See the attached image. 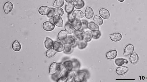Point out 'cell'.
I'll list each match as a JSON object with an SVG mask.
<instances>
[{
	"mask_svg": "<svg viewBox=\"0 0 147 82\" xmlns=\"http://www.w3.org/2000/svg\"><path fill=\"white\" fill-rule=\"evenodd\" d=\"M89 73L85 70H79L77 72V75L75 79V82L85 81L89 78Z\"/></svg>",
	"mask_w": 147,
	"mask_h": 82,
	"instance_id": "obj_1",
	"label": "cell"
},
{
	"mask_svg": "<svg viewBox=\"0 0 147 82\" xmlns=\"http://www.w3.org/2000/svg\"><path fill=\"white\" fill-rule=\"evenodd\" d=\"M62 42L65 46H71L74 47L77 45V41L74 37L72 35L67 36L66 39L62 41Z\"/></svg>",
	"mask_w": 147,
	"mask_h": 82,
	"instance_id": "obj_2",
	"label": "cell"
},
{
	"mask_svg": "<svg viewBox=\"0 0 147 82\" xmlns=\"http://www.w3.org/2000/svg\"><path fill=\"white\" fill-rule=\"evenodd\" d=\"M85 32L83 30L81 29L75 31L74 32L73 36L77 41L84 40Z\"/></svg>",
	"mask_w": 147,
	"mask_h": 82,
	"instance_id": "obj_3",
	"label": "cell"
},
{
	"mask_svg": "<svg viewBox=\"0 0 147 82\" xmlns=\"http://www.w3.org/2000/svg\"><path fill=\"white\" fill-rule=\"evenodd\" d=\"M65 46V45L62 42L57 41L54 43L53 48L58 52H61L64 51Z\"/></svg>",
	"mask_w": 147,
	"mask_h": 82,
	"instance_id": "obj_4",
	"label": "cell"
},
{
	"mask_svg": "<svg viewBox=\"0 0 147 82\" xmlns=\"http://www.w3.org/2000/svg\"><path fill=\"white\" fill-rule=\"evenodd\" d=\"M134 50V46L131 44H129L125 47L124 50L123 55L125 56H130L133 53Z\"/></svg>",
	"mask_w": 147,
	"mask_h": 82,
	"instance_id": "obj_5",
	"label": "cell"
},
{
	"mask_svg": "<svg viewBox=\"0 0 147 82\" xmlns=\"http://www.w3.org/2000/svg\"><path fill=\"white\" fill-rule=\"evenodd\" d=\"M55 27V25L50 21H46L43 24V28L47 31L50 32L53 31Z\"/></svg>",
	"mask_w": 147,
	"mask_h": 82,
	"instance_id": "obj_6",
	"label": "cell"
},
{
	"mask_svg": "<svg viewBox=\"0 0 147 82\" xmlns=\"http://www.w3.org/2000/svg\"><path fill=\"white\" fill-rule=\"evenodd\" d=\"M59 68V65L56 62L52 63L50 65L49 73L52 75L56 73L58 71Z\"/></svg>",
	"mask_w": 147,
	"mask_h": 82,
	"instance_id": "obj_7",
	"label": "cell"
},
{
	"mask_svg": "<svg viewBox=\"0 0 147 82\" xmlns=\"http://www.w3.org/2000/svg\"><path fill=\"white\" fill-rule=\"evenodd\" d=\"M99 14L105 20H108L110 18V14L109 12L106 9L102 8L99 11Z\"/></svg>",
	"mask_w": 147,
	"mask_h": 82,
	"instance_id": "obj_8",
	"label": "cell"
},
{
	"mask_svg": "<svg viewBox=\"0 0 147 82\" xmlns=\"http://www.w3.org/2000/svg\"><path fill=\"white\" fill-rule=\"evenodd\" d=\"M3 8L5 13L7 14L12 11L13 8V5L12 2H7L4 4Z\"/></svg>",
	"mask_w": 147,
	"mask_h": 82,
	"instance_id": "obj_9",
	"label": "cell"
},
{
	"mask_svg": "<svg viewBox=\"0 0 147 82\" xmlns=\"http://www.w3.org/2000/svg\"><path fill=\"white\" fill-rule=\"evenodd\" d=\"M110 37L111 40L113 42H118L122 39V35L119 33H115L110 35Z\"/></svg>",
	"mask_w": 147,
	"mask_h": 82,
	"instance_id": "obj_10",
	"label": "cell"
},
{
	"mask_svg": "<svg viewBox=\"0 0 147 82\" xmlns=\"http://www.w3.org/2000/svg\"><path fill=\"white\" fill-rule=\"evenodd\" d=\"M53 22L56 26L62 27L63 25V22L62 18L60 16L55 15L53 17Z\"/></svg>",
	"mask_w": 147,
	"mask_h": 82,
	"instance_id": "obj_11",
	"label": "cell"
},
{
	"mask_svg": "<svg viewBox=\"0 0 147 82\" xmlns=\"http://www.w3.org/2000/svg\"><path fill=\"white\" fill-rule=\"evenodd\" d=\"M71 24L76 31L81 29L82 27V23L80 19L75 18Z\"/></svg>",
	"mask_w": 147,
	"mask_h": 82,
	"instance_id": "obj_12",
	"label": "cell"
},
{
	"mask_svg": "<svg viewBox=\"0 0 147 82\" xmlns=\"http://www.w3.org/2000/svg\"><path fill=\"white\" fill-rule=\"evenodd\" d=\"M59 72L62 76L66 77L69 71L63 64H59Z\"/></svg>",
	"mask_w": 147,
	"mask_h": 82,
	"instance_id": "obj_13",
	"label": "cell"
},
{
	"mask_svg": "<svg viewBox=\"0 0 147 82\" xmlns=\"http://www.w3.org/2000/svg\"><path fill=\"white\" fill-rule=\"evenodd\" d=\"M117 52L116 50L109 51L106 54V58L109 60H112L116 58L117 56Z\"/></svg>",
	"mask_w": 147,
	"mask_h": 82,
	"instance_id": "obj_14",
	"label": "cell"
},
{
	"mask_svg": "<svg viewBox=\"0 0 147 82\" xmlns=\"http://www.w3.org/2000/svg\"><path fill=\"white\" fill-rule=\"evenodd\" d=\"M94 14V11L92 8L90 7H87L85 12V15L86 18L90 19L93 17Z\"/></svg>",
	"mask_w": 147,
	"mask_h": 82,
	"instance_id": "obj_15",
	"label": "cell"
},
{
	"mask_svg": "<svg viewBox=\"0 0 147 82\" xmlns=\"http://www.w3.org/2000/svg\"><path fill=\"white\" fill-rule=\"evenodd\" d=\"M129 70V68L127 67L122 66L118 67L116 70V73L119 75H123L127 72Z\"/></svg>",
	"mask_w": 147,
	"mask_h": 82,
	"instance_id": "obj_16",
	"label": "cell"
},
{
	"mask_svg": "<svg viewBox=\"0 0 147 82\" xmlns=\"http://www.w3.org/2000/svg\"><path fill=\"white\" fill-rule=\"evenodd\" d=\"M73 4L76 9H80L85 6V3L83 0H75L73 2Z\"/></svg>",
	"mask_w": 147,
	"mask_h": 82,
	"instance_id": "obj_17",
	"label": "cell"
},
{
	"mask_svg": "<svg viewBox=\"0 0 147 82\" xmlns=\"http://www.w3.org/2000/svg\"><path fill=\"white\" fill-rule=\"evenodd\" d=\"M139 60V58L137 54L136 53H133L131 55L130 57L129 61L131 64H137Z\"/></svg>",
	"mask_w": 147,
	"mask_h": 82,
	"instance_id": "obj_18",
	"label": "cell"
},
{
	"mask_svg": "<svg viewBox=\"0 0 147 82\" xmlns=\"http://www.w3.org/2000/svg\"><path fill=\"white\" fill-rule=\"evenodd\" d=\"M50 8L47 6H43L39 8L38 12L39 14L43 16H47Z\"/></svg>",
	"mask_w": 147,
	"mask_h": 82,
	"instance_id": "obj_19",
	"label": "cell"
},
{
	"mask_svg": "<svg viewBox=\"0 0 147 82\" xmlns=\"http://www.w3.org/2000/svg\"><path fill=\"white\" fill-rule=\"evenodd\" d=\"M72 15L75 18L80 19L85 17V14L81 11L75 10L74 11Z\"/></svg>",
	"mask_w": 147,
	"mask_h": 82,
	"instance_id": "obj_20",
	"label": "cell"
},
{
	"mask_svg": "<svg viewBox=\"0 0 147 82\" xmlns=\"http://www.w3.org/2000/svg\"><path fill=\"white\" fill-rule=\"evenodd\" d=\"M115 62L116 65L119 67L127 64L129 63L127 59L123 58H117L115 59Z\"/></svg>",
	"mask_w": 147,
	"mask_h": 82,
	"instance_id": "obj_21",
	"label": "cell"
},
{
	"mask_svg": "<svg viewBox=\"0 0 147 82\" xmlns=\"http://www.w3.org/2000/svg\"><path fill=\"white\" fill-rule=\"evenodd\" d=\"M77 75V73L74 71L69 72L66 76V78L68 81L69 82H73Z\"/></svg>",
	"mask_w": 147,
	"mask_h": 82,
	"instance_id": "obj_22",
	"label": "cell"
},
{
	"mask_svg": "<svg viewBox=\"0 0 147 82\" xmlns=\"http://www.w3.org/2000/svg\"><path fill=\"white\" fill-rule=\"evenodd\" d=\"M88 27L92 31H99V26L93 21L88 23Z\"/></svg>",
	"mask_w": 147,
	"mask_h": 82,
	"instance_id": "obj_23",
	"label": "cell"
},
{
	"mask_svg": "<svg viewBox=\"0 0 147 82\" xmlns=\"http://www.w3.org/2000/svg\"><path fill=\"white\" fill-rule=\"evenodd\" d=\"M65 29L68 34H72L74 32V28L72 24L67 23L65 26Z\"/></svg>",
	"mask_w": 147,
	"mask_h": 82,
	"instance_id": "obj_24",
	"label": "cell"
},
{
	"mask_svg": "<svg viewBox=\"0 0 147 82\" xmlns=\"http://www.w3.org/2000/svg\"><path fill=\"white\" fill-rule=\"evenodd\" d=\"M72 60L73 65V71L77 72L79 70L81 67L80 63L77 59H74Z\"/></svg>",
	"mask_w": 147,
	"mask_h": 82,
	"instance_id": "obj_25",
	"label": "cell"
},
{
	"mask_svg": "<svg viewBox=\"0 0 147 82\" xmlns=\"http://www.w3.org/2000/svg\"><path fill=\"white\" fill-rule=\"evenodd\" d=\"M44 43L45 47L48 50L52 48L54 44V42L50 38H46Z\"/></svg>",
	"mask_w": 147,
	"mask_h": 82,
	"instance_id": "obj_26",
	"label": "cell"
},
{
	"mask_svg": "<svg viewBox=\"0 0 147 82\" xmlns=\"http://www.w3.org/2000/svg\"><path fill=\"white\" fill-rule=\"evenodd\" d=\"M68 33L65 31L63 30L60 31L58 35V38L60 41L63 40L67 37Z\"/></svg>",
	"mask_w": 147,
	"mask_h": 82,
	"instance_id": "obj_27",
	"label": "cell"
},
{
	"mask_svg": "<svg viewBox=\"0 0 147 82\" xmlns=\"http://www.w3.org/2000/svg\"><path fill=\"white\" fill-rule=\"evenodd\" d=\"M63 64L69 72L73 71V65L72 60H69L65 61Z\"/></svg>",
	"mask_w": 147,
	"mask_h": 82,
	"instance_id": "obj_28",
	"label": "cell"
},
{
	"mask_svg": "<svg viewBox=\"0 0 147 82\" xmlns=\"http://www.w3.org/2000/svg\"><path fill=\"white\" fill-rule=\"evenodd\" d=\"M74 9V6L72 3H68L65 5V10L68 14L71 13Z\"/></svg>",
	"mask_w": 147,
	"mask_h": 82,
	"instance_id": "obj_29",
	"label": "cell"
},
{
	"mask_svg": "<svg viewBox=\"0 0 147 82\" xmlns=\"http://www.w3.org/2000/svg\"><path fill=\"white\" fill-rule=\"evenodd\" d=\"M12 48L13 50L16 51H20L21 48V44L18 41L16 40L14 42L12 45Z\"/></svg>",
	"mask_w": 147,
	"mask_h": 82,
	"instance_id": "obj_30",
	"label": "cell"
},
{
	"mask_svg": "<svg viewBox=\"0 0 147 82\" xmlns=\"http://www.w3.org/2000/svg\"><path fill=\"white\" fill-rule=\"evenodd\" d=\"M58 52L53 48H52L46 52V55L48 58H52L55 56Z\"/></svg>",
	"mask_w": 147,
	"mask_h": 82,
	"instance_id": "obj_31",
	"label": "cell"
},
{
	"mask_svg": "<svg viewBox=\"0 0 147 82\" xmlns=\"http://www.w3.org/2000/svg\"><path fill=\"white\" fill-rule=\"evenodd\" d=\"M92 38V31H88L85 32L84 40L86 41L87 42L91 41Z\"/></svg>",
	"mask_w": 147,
	"mask_h": 82,
	"instance_id": "obj_32",
	"label": "cell"
},
{
	"mask_svg": "<svg viewBox=\"0 0 147 82\" xmlns=\"http://www.w3.org/2000/svg\"><path fill=\"white\" fill-rule=\"evenodd\" d=\"M88 42L84 40L77 41V45L79 48L83 49L85 48L88 45Z\"/></svg>",
	"mask_w": 147,
	"mask_h": 82,
	"instance_id": "obj_33",
	"label": "cell"
},
{
	"mask_svg": "<svg viewBox=\"0 0 147 82\" xmlns=\"http://www.w3.org/2000/svg\"><path fill=\"white\" fill-rule=\"evenodd\" d=\"M93 21L98 26H101L103 23L102 19L100 16L97 15L94 16L93 18Z\"/></svg>",
	"mask_w": 147,
	"mask_h": 82,
	"instance_id": "obj_34",
	"label": "cell"
},
{
	"mask_svg": "<svg viewBox=\"0 0 147 82\" xmlns=\"http://www.w3.org/2000/svg\"><path fill=\"white\" fill-rule=\"evenodd\" d=\"M64 4V0H56L54 2L53 6L56 8H60L63 6Z\"/></svg>",
	"mask_w": 147,
	"mask_h": 82,
	"instance_id": "obj_35",
	"label": "cell"
},
{
	"mask_svg": "<svg viewBox=\"0 0 147 82\" xmlns=\"http://www.w3.org/2000/svg\"><path fill=\"white\" fill-rule=\"evenodd\" d=\"M54 10L56 15L60 16V17L62 16L64 14V10L61 8H55L54 9Z\"/></svg>",
	"mask_w": 147,
	"mask_h": 82,
	"instance_id": "obj_36",
	"label": "cell"
},
{
	"mask_svg": "<svg viewBox=\"0 0 147 82\" xmlns=\"http://www.w3.org/2000/svg\"><path fill=\"white\" fill-rule=\"evenodd\" d=\"M73 50V48L71 46H65L64 53L66 54H70L72 53Z\"/></svg>",
	"mask_w": 147,
	"mask_h": 82,
	"instance_id": "obj_37",
	"label": "cell"
},
{
	"mask_svg": "<svg viewBox=\"0 0 147 82\" xmlns=\"http://www.w3.org/2000/svg\"><path fill=\"white\" fill-rule=\"evenodd\" d=\"M92 38L95 39H99L101 35V32L99 31H92Z\"/></svg>",
	"mask_w": 147,
	"mask_h": 82,
	"instance_id": "obj_38",
	"label": "cell"
},
{
	"mask_svg": "<svg viewBox=\"0 0 147 82\" xmlns=\"http://www.w3.org/2000/svg\"><path fill=\"white\" fill-rule=\"evenodd\" d=\"M61 76L58 71L56 73L52 75L51 78L54 81L57 82L59 78Z\"/></svg>",
	"mask_w": 147,
	"mask_h": 82,
	"instance_id": "obj_39",
	"label": "cell"
},
{
	"mask_svg": "<svg viewBox=\"0 0 147 82\" xmlns=\"http://www.w3.org/2000/svg\"><path fill=\"white\" fill-rule=\"evenodd\" d=\"M54 9L52 8H50V10L48 14L47 15V17L49 18H52L55 16V12H54Z\"/></svg>",
	"mask_w": 147,
	"mask_h": 82,
	"instance_id": "obj_40",
	"label": "cell"
},
{
	"mask_svg": "<svg viewBox=\"0 0 147 82\" xmlns=\"http://www.w3.org/2000/svg\"><path fill=\"white\" fill-rule=\"evenodd\" d=\"M82 27L81 29L84 30L88 28V21L85 20H82Z\"/></svg>",
	"mask_w": 147,
	"mask_h": 82,
	"instance_id": "obj_41",
	"label": "cell"
},
{
	"mask_svg": "<svg viewBox=\"0 0 147 82\" xmlns=\"http://www.w3.org/2000/svg\"><path fill=\"white\" fill-rule=\"evenodd\" d=\"M68 20H69L71 24L75 19V18L74 17V16L72 15V13L68 14Z\"/></svg>",
	"mask_w": 147,
	"mask_h": 82,
	"instance_id": "obj_42",
	"label": "cell"
},
{
	"mask_svg": "<svg viewBox=\"0 0 147 82\" xmlns=\"http://www.w3.org/2000/svg\"><path fill=\"white\" fill-rule=\"evenodd\" d=\"M68 81L66 77L61 76L59 78L57 82H67Z\"/></svg>",
	"mask_w": 147,
	"mask_h": 82,
	"instance_id": "obj_43",
	"label": "cell"
},
{
	"mask_svg": "<svg viewBox=\"0 0 147 82\" xmlns=\"http://www.w3.org/2000/svg\"><path fill=\"white\" fill-rule=\"evenodd\" d=\"M68 3H72L75 0H65Z\"/></svg>",
	"mask_w": 147,
	"mask_h": 82,
	"instance_id": "obj_44",
	"label": "cell"
},
{
	"mask_svg": "<svg viewBox=\"0 0 147 82\" xmlns=\"http://www.w3.org/2000/svg\"><path fill=\"white\" fill-rule=\"evenodd\" d=\"M118 1L121 2H122L124 1L125 0H118Z\"/></svg>",
	"mask_w": 147,
	"mask_h": 82,
	"instance_id": "obj_45",
	"label": "cell"
}]
</instances>
